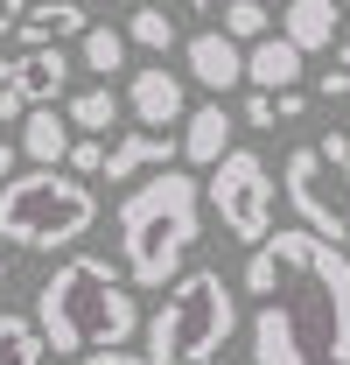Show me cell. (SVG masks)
<instances>
[{
  "instance_id": "6da1fadb",
  "label": "cell",
  "mask_w": 350,
  "mask_h": 365,
  "mask_svg": "<svg viewBox=\"0 0 350 365\" xmlns=\"http://www.w3.org/2000/svg\"><path fill=\"white\" fill-rule=\"evenodd\" d=\"M253 365H350V253L315 232H273L245 260Z\"/></svg>"
},
{
  "instance_id": "7a4b0ae2",
  "label": "cell",
  "mask_w": 350,
  "mask_h": 365,
  "mask_svg": "<svg viewBox=\"0 0 350 365\" xmlns=\"http://www.w3.org/2000/svg\"><path fill=\"white\" fill-rule=\"evenodd\" d=\"M36 323H43L49 351H70V359L127 351V337L140 330V302L127 295V267H112L105 253H70L36 288Z\"/></svg>"
},
{
  "instance_id": "3957f363",
  "label": "cell",
  "mask_w": 350,
  "mask_h": 365,
  "mask_svg": "<svg viewBox=\"0 0 350 365\" xmlns=\"http://www.w3.org/2000/svg\"><path fill=\"white\" fill-rule=\"evenodd\" d=\"M196 225H203V190H196V176L161 169V176L133 182L127 204H120V267H127V281L169 295L175 281H182L189 246H196Z\"/></svg>"
},
{
  "instance_id": "277c9868",
  "label": "cell",
  "mask_w": 350,
  "mask_h": 365,
  "mask_svg": "<svg viewBox=\"0 0 350 365\" xmlns=\"http://www.w3.org/2000/svg\"><path fill=\"white\" fill-rule=\"evenodd\" d=\"M238 330V295L218 267H189L147 317V365H224L218 351Z\"/></svg>"
},
{
  "instance_id": "5b68a950",
  "label": "cell",
  "mask_w": 350,
  "mask_h": 365,
  "mask_svg": "<svg viewBox=\"0 0 350 365\" xmlns=\"http://www.w3.org/2000/svg\"><path fill=\"white\" fill-rule=\"evenodd\" d=\"M98 225V197L85 176H63V169H21V176L0 190V239L7 246H28V253H63Z\"/></svg>"
},
{
  "instance_id": "8992f818",
  "label": "cell",
  "mask_w": 350,
  "mask_h": 365,
  "mask_svg": "<svg viewBox=\"0 0 350 365\" xmlns=\"http://www.w3.org/2000/svg\"><path fill=\"white\" fill-rule=\"evenodd\" d=\"M280 190L302 211V232H315V239L350 253V134L302 140L287 155V169H280Z\"/></svg>"
},
{
  "instance_id": "52a82bcc",
  "label": "cell",
  "mask_w": 350,
  "mask_h": 365,
  "mask_svg": "<svg viewBox=\"0 0 350 365\" xmlns=\"http://www.w3.org/2000/svg\"><path fill=\"white\" fill-rule=\"evenodd\" d=\"M211 211L245 246H266L273 239V169H266L253 148H231L218 169H211Z\"/></svg>"
},
{
  "instance_id": "ba28073f",
  "label": "cell",
  "mask_w": 350,
  "mask_h": 365,
  "mask_svg": "<svg viewBox=\"0 0 350 365\" xmlns=\"http://www.w3.org/2000/svg\"><path fill=\"white\" fill-rule=\"evenodd\" d=\"M70 71H78V63H70L63 49H21V56H7V63H0V78L28 98V113L56 106V98L70 91Z\"/></svg>"
},
{
  "instance_id": "9c48e42d",
  "label": "cell",
  "mask_w": 350,
  "mask_h": 365,
  "mask_svg": "<svg viewBox=\"0 0 350 365\" xmlns=\"http://www.w3.org/2000/svg\"><path fill=\"white\" fill-rule=\"evenodd\" d=\"M182 56H189V78L211 91V98H224V91L245 78V43H231L224 29H196L182 43Z\"/></svg>"
},
{
  "instance_id": "30bf717a",
  "label": "cell",
  "mask_w": 350,
  "mask_h": 365,
  "mask_svg": "<svg viewBox=\"0 0 350 365\" xmlns=\"http://www.w3.org/2000/svg\"><path fill=\"white\" fill-rule=\"evenodd\" d=\"M127 113L154 134V127H175L182 120V78L175 71H161V63H147V71H133L127 85Z\"/></svg>"
},
{
  "instance_id": "8fae6325",
  "label": "cell",
  "mask_w": 350,
  "mask_h": 365,
  "mask_svg": "<svg viewBox=\"0 0 350 365\" xmlns=\"http://www.w3.org/2000/svg\"><path fill=\"white\" fill-rule=\"evenodd\" d=\"M231 127H245V120H231V113H224V98L196 106V113L182 120V162H196V169H218L224 155H231Z\"/></svg>"
},
{
  "instance_id": "7c38bea8",
  "label": "cell",
  "mask_w": 350,
  "mask_h": 365,
  "mask_svg": "<svg viewBox=\"0 0 350 365\" xmlns=\"http://www.w3.org/2000/svg\"><path fill=\"white\" fill-rule=\"evenodd\" d=\"M14 36H21V49H56V36H78V43H85V36H91V14L78 7V0H36V7L21 14Z\"/></svg>"
},
{
  "instance_id": "4fadbf2b",
  "label": "cell",
  "mask_w": 350,
  "mask_h": 365,
  "mask_svg": "<svg viewBox=\"0 0 350 365\" xmlns=\"http://www.w3.org/2000/svg\"><path fill=\"white\" fill-rule=\"evenodd\" d=\"M245 78H253L266 98H280V91H302V49L287 43V36H266V43L245 49Z\"/></svg>"
},
{
  "instance_id": "5bb4252c",
  "label": "cell",
  "mask_w": 350,
  "mask_h": 365,
  "mask_svg": "<svg viewBox=\"0 0 350 365\" xmlns=\"http://www.w3.org/2000/svg\"><path fill=\"white\" fill-rule=\"evenodd\" d=\"M175 162V140L169 134H147V127H127V134L112 140V162H105V182H133L140 169H169Z\"/></svg>"
},
{
  "instance_id": "9a60e30c",
  "label": "cell",
  "mask_w": 350,
  "mask_h": 365,
  "mask_svg": "<svg viewBox=\"0 0 350 365\" xmlns=\"http://www.w3.org/2000/svg\"><path fill=\"white\" fill-rule=\"evenodd\" d=\"M70 148H78V134H70V113L43 106V113H28V120H21V155H28L36 169H56V162H70Z\"/></svg>"
},
{
  "instance_id": "2e32d148",
  "label": "cell",
  "mask_w": 350,
  "mask_h": 365,
  "mask_svg": "<svg viewBox=\"0 0 350 365\" xmlns=\"http://www.w3.org/2000/svg\"><path fill=\"white\" fill-rule=\"evenodd\" d=\"M336 21H344V7L336 0H287V21H280V36L302 49H336Z\"/></svg>"
},
{
  "instance_id": "e0dca14e",
  "label": "cell",
  "mask_w": 350,
  "mask_h": 365,
  "mask_svg": "<svg viewBox=\"0 0 350 365\" xmlns=\"http://www.w3.org/2000/svg\"><path fill=\"white\" fill-rule=\"evenodd\" d=\"M49 359V337L36 317H14V309H0V365H43Z\"/></svg>"
},
{
  "instance_id": "ac0fdd59",
  "label": "cell",
  "mask_w": 350,
  "mask_h": 365,
  "mask_svg": "<svg viewBox=\"0 0 350 365\" xmlns=\"http://www.w3.org/2000/svg\"><path fill=\"white\" fill-rule=\"evenodd\" d=\"M120 113H127V98L112 85H85L70 98V127H85V140H105V127H120Z\"/></svg>"
},
{
  "instance_id": "d6986e66",
  "label": "cell",
  "mask_w": 350,
  "mask_h": 365,
  "mask_svg": "<svg viewBox=\"0 0 350 365\" xmlns=\"http://www.w3.org/2000/svg\"><path fill=\"white\" fill-rule=\"evenodd\" d=\"M78 71H98V85L112 71H127V29H91L85 43H78Z\"/></svg>"
},
{
  "instance_id": "ffe728a7",
  "label": "cell",
  "mask_w": 350,
  "mask_h": 365,
  "mask_svg": "<svg viewBox=\"0 0 350 365\" xmlns=\"http://www.w3.org/2000/svg\"><path fill=\"white\" fill-rule=\"evenodd\" d=\"M127 43H140V49H154V56H169L175 49V21H169V7H133L127 14Z\"/></svg>"
},
{
  "instance_id": "44dd1931",
  "label": "cell",
  "mask_w": 350,
  "mask_h": 365,
  "mask_svg": "<svg viewBox=\"0 0 350 365\" xmlns=\"http://www.w3.org/2000/svg\"><path fill=\"white\" fill-rule=\"evenodd\" d=\"M266 21H273V14H266L260 0H231V7H224V36H231V43H266V36H273Z\"/></svg>"
},
{
  "instance_id": "7402d4cb",
  "label": "cell",
  "mask_w": 350,
  "mask_h": 365,
  "mask_svg": "<svg viewBox=\"0 0 350 365\" xmlns=\"http://www.w3.org/2000/svg\"><path fill=\"white\" fill-rule=\"evenodd\" d=\"M105 162H112V148L78 134V148H70V176H105Z\"/></svg>"
},
{
  "instance_id": "603a6c76",
  "label": "cell",
  "mask_w": 350,
  "mask_h": 365,
  "mask_svg": "<svg viewBox=\"0 0 350 365\" xmlns=\"http://www.w3.org/2000/svg\"><path fill=\"white\" fill-rule=\"evenodd\" d=\"M322 98H350V43L329 49V71H322Z\"/></svg>"
},
{
  "instance_id": "cb8c5ba5",
  "label": "cell",
  "mask_w": 350,
  "mask_h": 365,
  "mask_svg": "<svg viewBox=\"0 0 350 365\" xmlns=\"http://www.w3.org/2000/svg\"><path fill=\"white\" fill-rule=\"evenodd\" d=\"M245 127H280V106H273L266 91H253V98H245Z\"/></svg>"
},
{
  "instance_id": "d4e9b609",
  "label": "cell",
  "mask_w": 350,
  "mask_h": 365,
  "mask_svg": "<svg viewBox=\"0 0 350 365\" xmlns=\"http://www.w3.org/2000/svg\"><path fill=\"white\" fill-rule=\"evenodd\" d=\"M14 120H28V98H21V91L0 78V127H14Z\"/></svg>"
},
{
  "instance_id": "484cf974",
  "label": "cell",
  "mask_w": 350,
  "mask_h": 365,
  "mask_svg": "<svg viewBox=\"0 0 350 365\" xmlns=\"http://www.w3.org/2000/svg\"><path fill=\"white\" fill-rule=\"evenodd\" d=\"M78 365H147V351H91V359H78Z\"/></svg>"
},
{
  "instance_id": "4316f807",
  "label": "cell",
  "mask_w": 350,
  "mask_h": 365,
  "mask_svg": "<svg viewBox=\"0 0 350 365\" xmlns=\"http://www.w3.org/2000/svg\"><path fill=\"white\" fill-rule=\"evenodd\" d=\"M21 14H28V0H0V36H14V29H21Z\"/></svg>"
},
{
  "instance_id": "83f0119b",
  "label": "cell",
  "mask_w": 350,
  "mask_h": 365,
  "mask_svg": "<svg viewBox=\"0 0 350 365\" xmlns=\"http://www.w3.org/2000/svg\"><path fill=\"white\" fill-rule=\"evenodd\" d=\"M154 7H169V14H203L211 0H154Z\"/></svg>"
},
{
  "instance_id": "f1b7e54d",
  "label": "cell",
  "mask_w": 350,
  "mask_h": 365,
  "mask_svg": "<svg viewBox=\"0 0 350 365\" xmlns=\"http://www.w3.org/2000/svg\"><path fill=\"white\" fill-rule=\"evenodd\" d=\"M7 182H14V148L0 140V190H7Z\"/></svg>"
},
{
  "instance_id": "f546056e",
  "label": "cell",
  "mask_w": 350,
  "mask_h": 365,
  "mask_svg": "<svg viewBox=\"0 0 350 365\" xmlns=\"http://www.w3.org/2000/svg\"><path fill=\"white\" fill-rule=\"evenodd\" d=\"M0 281H7V253H0Z\"/></svg>"
}]
</instances>
